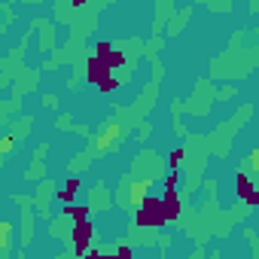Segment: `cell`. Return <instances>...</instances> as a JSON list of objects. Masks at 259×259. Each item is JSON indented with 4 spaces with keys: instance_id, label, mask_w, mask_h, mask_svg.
I'll return each mask as SVG.
<instances>
[{
    "instance_id": "2",
    "label": "cell",
    "mask_w": 259,
    "mask_h": 259,
    "mask_svg": "<svg viewBox=\"0 0 259 259\" xmlns=\"http://www.w3.org/2000/svg\"><path fill=\"white\" fill-rule=\"evenodd\" d=\"M110 61L107 58H101V55H95L92 61H89V82H95V85H101V82H107L110 79Z\"/></svg>"
},
{
    "instance_id": "4",
    "label": "cell",
    "mask_w": 259,
    "mask_h": 259,
    "mask_svg": "<svg viewBox=\"0 0 259 259\" xmlns=\"http://www.w3.org/2000/svg\"><path fill=\"white\" fill-rule=\"evenodd\" d=\"M165 213L168 220H177L180 217V195H177V186H165Z\"/></svg>"
},
{
    "instance_id": "11",
    "label": "cell",
    "mask_w": 259,
    "mask_h": 259,
    "mask_svg": "<svg viewBox=\"0 0 259 259\" xmlns=\"http://www.w3.org/2000/svg\"><path fill=\"white\" fill-rule=\"evenodd\" d=\"M0 232H4V238H0V244L7 247V241H10V232H13V226H10V223H4V226H0Z\"/></svg>"
},
{
    "instance_id": "6",
    "label": "cell",
    "mask_w": 259,
    "mask_h": 259,
    "mask_svg": "<svg viewBox=\"0 0 259 259\" xmlns=\"http://www.w3.org/2000/svg\"><path fill=\"white\" fill-rule=\"evenodd\" d=\"M147 192H150V180L135 183V189H132V201H135V204H141V201L147 198Z\"/></svg>"
},
{
    "instance_id": "13",
    "label": "cell",
    "mask_w": 259,
    "mask_h": 259,
    "mask_svg": "<svg viewBox=\"0 0 259 259\" xmlns=\"http://www.w3.org/2000/svg\"><path fill=\"white\" fill-rule=\"evenodd\" d=\"M180 162H183V150H174V153H171V165H174V168H177V165H180Z\"/></svg>"
},
{
    "instance_id": "14",
    "label": "cell",
    "mask_w": 259,
    "mask_h": 259,
    "mask_svg": "<svg viewBox=\"0 0 259 259\" xmlns=\"http://www.w3.org/2000/svg\"><path fill=\"white\" fill-rule=\"evenodd\" d=\"M250 165H253V168H259V150H253V153H250Z\"/></svg>"
},
{
    "instance_id": "3",
    "label": "cell",
    "mask_w": 259,
    "mask_h": 259,
    "mask_svg": "<svg viewBox=\"0 0 259 259\" xmlns=\"http://www.w3.org/2000/svg\"><path fill=\"white\" fill-rule=\"evenodd\" d=\"M235 186H238V195L247 201V204H259V192L253 189V183H250V177H244V174H238L235 177Z\"/></svg>"
},
{
    "instance_id": "9",
    "label": "cell",
    "mask_w": 259,
    "mask_h": 259,
    "mask_svg": "<svg viewBox=\"0 0 259 259\" xmlns=\"http://www.w3.org/2000/svg\"><path fill=\"white\" fill-rule=\"evenodd\" d=\"M113 135H116V125H107V132H104V138H101V144H98V147L104 150V147H107V144L113 141Z\"/></svg>"
},
{
    "instance_id": "8",
    "label": "cell",
    "mask_w": 259,
    "mask_h": 259,
    "mask_svg": "<svg viewBox=\"0 0 259 259\" xmlns=\"http://www.w3.org/2000/svg\"><path fill=\"white\" fill-rule=\"evenodd\" d=\"M67 213L73 217V223H79V220H85V217H89V210H85V207H67Z\"/></svg>"
},
{
    "instance_id": "10",
    "label": "cell",
    "mask_w": 259,
    "mask_h": 259,
    "mask_svg": "<svg viewBox=\"0 0 259 259\" xmlns=\"http://www.w3.org/2000/svg\"><path fill=\"white\" fill-rule=\"evenodd\" d=\"M110 52H113V46H110V43H98V49H95V55H101V58H107Z\"/></svg>"
},
{
    "instance_id": "1",
    "label": "cell",
    "mask_w": 259,
    "mask_h": 259,
    "mask_svg": "<svg viewBox=\"0 0 259 259\" xmlns=\"http://www.w3.org/2000/svg\"><path fill=\"white\" fill-rule=\"evenodd\" d=\"M138 223L141 226H162V223H168L165 201L162 198H144L141 201V210H138Z\"/></svg>"
},
{
    "instance_id": "15",
    "label": "cell",
    "mask_w": 259,
    "mask_h": 259,
    "mask_svg": "<svg viewBox=\"0 0 259 259\" xmlns=\"http://www.w3.org/2000/svg\"><path fill=\"white\" fill-rule=\"evenodd\" d=\"M70 4H73V7H79V4H82V0H70Z\"/></svg>"
},
{
    "instance_id": "7",
    "label": "cell",
    "mask_w": 259,
    "mask_h": 259,
    "mask_svg": "<svg viewBox=\"0 0 259 259\" xmlns=\"http://www.w3.org/2000/svg\"><path fill=\"white\" fill-rule=\"evenodd\" d=\"M76 189H79V180H67V183H64V189L58 192V195H61V201H70V198L76 195Z\"/></svg>"
},
{
    "instance_id": "5",
    "label": "cell",
    "mask_w": 259,
    "mask_h": 259,
    "mask_svg": "<svg viewBox=\"0 0 259 259\" xmlns=\"http://www.w3.org/2000/svg\"><path fill=\"white\" fill-rule=\"evenodd\" d=\"M73 238H76V247H79V253H82L85 244H89V238H92V226H89L85 220H79V223L73 226Z\"/></svg>"
},
{
    "instance_id": "12",
    "label": "cell",
    "mask_w": 259,
    "mask_h": 259,
    "mask_svg": "<svg viewBox=\"0 0 259 259\" xmlns=\"http://www.w3.org/2000/svg\"><path fill=\"white\" fill-rule=\"evenodd\" d=\"M177 183H180V174H177V171H171V174L165 177V186H177Z\"/></svg>"
}]
</instances>
